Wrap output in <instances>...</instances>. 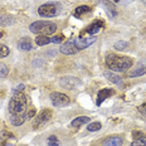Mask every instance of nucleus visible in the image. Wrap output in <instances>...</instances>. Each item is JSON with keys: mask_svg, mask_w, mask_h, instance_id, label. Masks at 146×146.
Listing matches in <instances>:
<instances>
[{"mask_svg": "<svg viewBox=\"0 0 146 146\" xmlns=\"http://www.w3.org/2000/svg\"><path fill=\"white\" fill-rule=\"evenodd\" d=\"M10 121L14 126H20L28 118V100L22 92H15L9 102Z\"/></svg>", "mask_w": 146, "mask_h": 146, "instance_id": "nucleus-1", "label": "nucleus"}, {"mask_svg": "<svg viewBox=\"0 0 146 146\" xmlns=\"http://www.w3.org/2000/svg\"><path fill=\"white\" fill-rule=\"evenodd\" d=\"M106 64L113 72H126L133 64V60L130 57L117 56V54H107L106 56Z\"/></svg>", "mask_w": 146, "mask_h": 146, "instance_id": "nucleus-2", "label": "nucleus"}, {"mask_svg": "<svg viewBox=\"0 0 146 146\" xmlns=\"http://www.w3.org/2000/svg\"><path fill=\"white\" fill-rule=\"evenodd\" d=\"M29 29L33 33H40L42 35H52L57 30V25L50 22L38 20V22H34L33 24H30Z\"/></svg>", "mask_w": 146, "mask_h": 146, "instance_id": "nucleus-3", "label": "nucleus"}, {"mask_svg": "<svg viewBox=\"0 0 146 146\" xmlns=\"http://www.w3.org/2000/svg\"><path fill=\"white\" fill-rule=\"evenodd\" d=\"M49 98H50L52 103H53V106H56V107H66V106H68L69 102H71L68 96L64 95V93H60V92L50 93Z\"/></svg>", "mask_w": 146, "mask_h": 146, "instance_id": "nucleus-4", "label": "nucleus"}, {"mask_svg": "<svg viewBox=\"0 0 146 146\" xmlns=\"http://www.w3.org/2000/svg\"><path fill=\"white\" fill-rule=\"evenodd\" d=\"M50 118H52V111L50 110H48V108L42 110L40 113H38V116H36L33 127H34L35 130L40 129V127H43L45 123H48V121H49Z\"/></svg>", "mask_w": 146, "mask_h": 146, "instance_id": "nucleus-5", "label": "nucleus"}, {"mask_svg": "<svg viewBox=\"0 0 146 146\" xmlns=\"http://www.w3.org/2000/svg\"><path fill=\"white\" fill-rule=\"evenodd\" d=\"M57 13H58V5L54 4V3L44 4V5H42V7H39V9H38V14L44 18H52Z\"/></svg>", "mask_w": 146, "mask_h": 146, "instance_id": "nucleus-6", "label": "nucleus"}, {"mask_svg": "<svg viewBox=\"0 0 146 146\" xmlns=\"http://www.w3.org/2000/svg\"><path fill=\"white\" fill-rule=\"evenodd\" d=\"M96 42V36L91 35V36H78L77 39H74V43L77 49H86L90 45H92Z\"/></svg>", "mask_w": 146, "mask_h": 146, "instance_id": "nucleus-7", "label": "nucleus"}, {"mask_svg": "<svg viewBox=\"0 0 146 146\" xmlns=\"http://www.w3.org/2000/svg\"><path fill=\"white\" fill-rule=\"evenodd\" d=\"M59 83H60V86L63 88H66V90H73V88L80 86L81 81L76 77H63V78H60Z\"/></svg>", "mask_w": 146, "mask_h": 146, "instance_id": "nucleus-8", "label": "nucleus"}, {"mask_svg": "<svg viewBox=\"0 0 146 146\" xmlns=\"http://www.w3.org/2000/svg\"><path fill=\"white\" fill-rule=\"evenodd\" d=\"M102 28H103V22H101V20H95V22L91 23L87 28H84L82 30V35H86V34L93 35V34H96V33H98Z\"/></svg>", "mask_w": 146, "mask_h": 146, "instance_id": "nucleus-9", "label": "nucleus"}, {"mask_svg": "<svg viewBox=\"0 0 146 146\" xmlns=\"http://www.w3.org/2000/svg\"><path fill=\"white\" fill-rule=\"evenodd\" d=\"M60 52L63 54H67V56H72V54H76L78 52L77 47H76L74 39H71V40H67L66 43H63L60 45Z\"/></svg>", "mask_w": 146, "mask_h": 146, "instance_id": "nucleus-10", "label": "nucleus"}, {"mask_svg": "<svg viewBox=\"0 0 146 146\" xmlns=\"http://www.w3.org/2000/svg\"><path fill=\"white\" fill-rule=\"evenodd\" d=\"M115 93L113 90H111V88H105V90H101L98 93H97V106H100L101 103L105 101V100H107L108 97H111L112 95Z\"/></svg>", "mask_w": 146, "mask_h": 146, "instance_id": "nucleus-11", "label": "nucleus"}, {"mask_svg": "<svg viewBox=\"0 0 146 146\" xmlns=\"http://www.w3.org/2000/svg\"><path fill=\"white\" fill-rule=\"evenodd\" d=\"M18 48H19L20 50H24V52L30 50L33 48V43H32V40H30V38L25 36V38L20 39L19 43H18Z\"/></svg>", "mask_w": 146, "mask_h": 146, "instance_id": "nucleus-12", "label": "nucleus"}, {"mask_svg": "<svg viewBox=\"0 0 146 146\" xmlns=\"http://www.w3.org/2000/svg\"><path fill=\"white\" fill-rule=\"evenodd\" d=\"M123 140L121 137H117V136H113V137H108L103 141L102 146H122Z\"/></svg>", "mask_w": 146, "mask_h": 146, "instance_id": "nucleus-13", "label": "nucleus"}, {"mask_svg": "<svg viewBox=\"0 0 146 146\" xmlns=\"http://www.w3.org/2000/svg\"><path fill=\"white\" fill-rule=\"evenodd\" d=\"M101 5L106 9V11H107V14H108V17H110V18L116 17V14H117V13H116V9H115L113 3H110V1H101Z\"/></svg>", "mask_w": 146, "mask_h": 146, "instance_id": "nucleus-14", "label": "nucleus"}, {"mask_svg": "<svg viewBox=\"0 0 146 146\" xmlns=\"http://www.w3.org/2000/svg\"><path fill=\"white\" fill-rule=\"evenodd\" d=\"M103 74H105V77L107 78L110 82H112V83H115V84H121L122 83V78H121L120 76H117L116 73L106 71V72H103Z\"/></svg>", "mask_w": 146, "mask_h": 146, "instance_id": "nucleus-15", "label": "nucleus"}, {"mask_svg": "<svg viewBox=\"0 0 146 146\" xmlns=\"http://www.w3.org/2000/svg\"><path fill=\"white\" fill-rule=\"evenodd\" d=\"M88 122H90V117H87V116H81V117L74 118V120H73L71 123H72V126L78 127V126H81V125L88 123Z\"/></svg>", "mask_w": 146, "mask_h": 146, "instance_id": "nucleus-16", "label": "nucleus"}, {"mask_svg": "<svg viewBox=\"0 0 146 146\" xmlns=\"http://www.w3.org/2000/svg\"><path fill=\"white\" fill-rule=\"evenodd\" d=\"M13 23H14V19L10 15H0V25L8 27V25H11Z\"/></svg>", "mask_w": 146, "mask_h": 146, "instance_id": "nucleus-17", "label": "nucleus"}, {"mask_svg": "<svg viewBox=\"0 0 146 146\" xmlns=\"http://www.w3.org/2000/svg\"><path fill=\"white\" fill-rule=\"evenodd\" d=\"M131 145L132 146H146V135L141 133L139 137L133 139V141H132Z\"/></svg>", "mask_w": 146, "mask_h": 146, "instance_id": "nucleus-18", "label": "nucleus"}, {"mask_svg": "<svg viewBox=\"0 0 146 146\" xmlns=\"http://www.w3.org/2000/svg\"><path fill=\"white\" fill-rule=\"evenodd\" d=\"M35 43L38 45H47L50 43V39L48 38V35H38L35 38Z\"/></svg>", "mask_w": 146, "mask_h": 146, "instance_id": "nucleus-19", "label": "nucleus"}, {"mask_svg": "<svg viewBox=\"0 0 146 146\" xmlns=\"http://www.w3.org/2000/svg\"><path fill=\"white\" fill-rule=\"evenodd\" d=\"M146 73V67H139V68H136V69H133V71L129 74V77H140V76H142V74H145Z\"/></svg>", "mask_w": 146, "mask_h": 146, "instance_id": "nucleus-20", "label": "nucleus"}, {"mask_svg": "<svg viewBox=\"0 0 146 146\" xmlns=\"http://www.w3.org/2000/svg\"><path fill=\"white\" fill-rule=\"evenodd\" d=\"M47 144L48 146H59V140L57 139V136H54V135H52L48 137V141H47Z\"/></svg>", "mask_w": 146, "mask_h": 146, "instance_id": "nucleus-21", "label": "nucleus"}, {"mask_svg": "<svg viewBox=\"0 0 146 146\" xmlns=\"http://www.w3.org/2000/svg\"><path fill=\"white\" fill-rule=\"evenodd\" d=\"M91 9L86 7V5H82V7H78V8H76V10H74V13L76 15H81V14H84V13H88Z\"/></svg>", "mask_w": 146, "mask_h": 146, "instance_id": "nucleus-22", "label": "nucleus"}, {"mask_svg": "<svg viewBox=\"0 0 146 146\" xmlns=\"http://www.w3.org/2000/svg\"><path fill=\"white\" fill-rule=\"evenodd\" d=\"M9 56V48L4 44H0V58H5Z\"/></svg>", "mask_w": 146, "mask_h": 146, "instance_id": "nucleus-23", "label": "nucleus"}, {"mask_svg": "<svg viewBox=\"0 0 146 146\" xmlns=\"http://www.w3.org/2000/svg\"><path fill=\"white\" fill-rule=\"evenodd\" d=\"M9 73L8 67L4 64V63H0V78H5Z\"/></svg>", "mask_w": 146, "mask_h": 146, "instance_id": "nucleus-24", "label": "nucleus"}, {"mask_svg": "<svg viewBox=\"0 0 146 146\" xmlns=\"http://www.w3.org/2000/svg\"><path fill=\"white\" fill-rule=\"evenodd\" d=\"M100 129H101V123L100 122H93V123H90L87 126L88 131H98Z\"/></svg>", "mask_w": 146, "mask_h": 146, "instance_id": "nucleus-25", "label": "nucleus"}, {"mask_svg": "<svg viewBox=\"0 0 146 146\" xmlns=\"http://www.w3.org/2000/svg\"><path fill=\"white\" fill-rule=\"evenodd\" d=\"M127 47H129V43H127V42H123V40H120V42H117V43H115V48L118 50H122Z\"/></svg>", "mask_w": 146, "mask_h": 146, "instance_id": "nucleus-26", "label": "nucleus"}, {"mask_svg": "<svg viewBox=\"0 0 146 146\" xmlns=\"http://www.w3.org/2000/svg\"><path fill=\"white\" fill-rule=\"evenodd\" d=\"M50 43H63V36L62 35H56L50 39Z\"/></svg>", "mask_w": 146, "mask_h": 146, "instance_id": "nucleus-27", "label": "nucleus"}, {"mask_svg": "<svg viewBox=\"0 0 146 146\" xmlns=\"http://www.w3.org/2000/svg\"><path fill=\"white\" fill-rule=\"evenodd\" d=\"M139 110H140V112H141L142 115H145V116H146V103H144L142 106H140Z\"/></svg>", "mask_w": 146, "mask_h": 146, "instance_id": "nucleus-28", "label": "nucleus"}, {"mask_svg": "<svg viewBox=\"0 0 146 146\" xmlns=\"http://www.w3.org/2000/svg\"><path fill=\"white\" fill-rule=\"evenodd\" d=\"M23 90H24V84L22 83V84H19L18 87H15V88H14V93H15V92H22Z\"/></svg>", "mask_w": 146, "mask_h": 146, "instance_id": "nucleus-29", "label": "nucleus"}]
</instances>
